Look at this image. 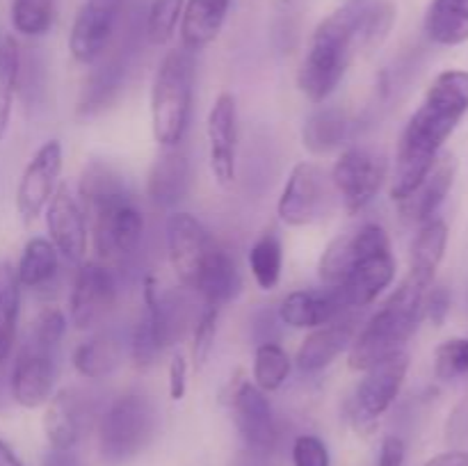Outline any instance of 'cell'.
<instances>
[{"instance_id":"1","label":"cell","mask_w":468,"mask_h":466,"mask_svg":"<svg viewBox=\"0 0 468 466\" xmlns=\"http://www.w3.org/2000/svg\"><path fill=\"white\" fill-rule=\"evenodd\" d=\"M466 114L468 71L451 69L439 73L398 140L391 178L393 201L405 199L419 187Z\"/></svg>"},{"instance_id":"2","label":"cell","mask_w":468,"mask_h":466,"mask_svg":"<svg viewBox=\"0 0 468 466\" xmlns=\"http://www.w3.org/2000/svg\"><path fill=\"white\" fill-rule=\"evenodd\" d=\"M318 277L341 292L347 309L373 304L396 279L391 238L375 222L341 233L320 256Z\"/></svg>"},{"instance_id":"3","label":"cell","mask_w":468,"mask_h":466,"mask_svg":"<svg viewBox=\"0 0 468 466\" xmlns=\"http://www.w3.org/2000/svg\"><path fill=\"white\" fill-rule=\"evenodd\" d=\"M373 0H350L324 16L314 30L297 71V87L320 105L341 85L352 59L368 50V9Z\"/></svg>"},{"instance_id":"4","label":"cell","mask_w":468,"mask_h":466,"mask_svg":"<svg viewBox=\"0 0 468 466\" xmlns=\"http://www.w3.org/2000/svg\"><path fill=\"white\" fill-rule=\"evenodd\" d=\"M428 291L430 288L411 279L410 274L402 279L400 286L387 297V302L375 311L373 318L364 324V329L352 341L350 356H347L352 370L364 373L384 356L405 350L410 338L419 329L420 318H423Z\"/></svg>"},{"instance_id":"5","label":"cell","mask_w":468,"mask_h":466,"mask_svg":"<svg viewBox=\"0 0 468 466\" xmlns=\"http://www.w3.org/2000/svg\"><path fill=\"white\" fill-rule=\"evenodd\" d=\"M195 99V53L174 48L160 62L151 85V128L163 149L178 146L186 137Z\"/></svg>"},{"instance_id":"6","label":"cell","mask_w":468,"mask_h":466,"mask_svg":"<svg viewBox=\"0 0 468 466\" xmlns=\"http://www.w3.org/2000/svg\"><path fill=\"white\" fill-rule=\"evenodd\" d=\"M155 409L142 393H126L117 397L101 418V455L112 464L140 455L155 434Z\"/></svg>"},{"instance_id":"7","label":"cell","mask_w":468,"mask_h":466,"mask_svg":"<svg viewBox=\"0 0 468 466\" xmlns=\"http://www.w3.org/2000/svg\"><path fill=\"white\" fill-rule=\"evenodd\" d=\"M364 373L352 402V423L361 434L370 432L375 420L382 418L400 396L402 384L410 373V355L407 350L393 352Z\"/></svg>"},{"instance_id":"8","label":"cell","mask_w":468,"mask_h":466,"mask_svg":"<svg viewBox=\"0 0 468 466\" xmlns=\"http://www.w3.org/2000/svg\"><path fill=\"white\" fill-rule=\"evenodd\" d=\"M227 402L231 405L233 420L245 446L256 455H270L277 446V423L268 393L261 391L254 382L245 379L242 370H238L229 382Z\"/></svg>"},{"instance_id":"9","label":"cell","mask_w":468,"mask_h":466,"mask_svg":"<svg viewBox=\"0 0 468 466\" xmlns=\"http://www.w3.org/2000/svg\"><path fill=\"white\" fill-rule=\"evenodd\" d=\"M85 217L91 222V238L101 256L126 259L135 254L144 233V217L133 204V195L94 206L85 210Z\"/></svg>"},{"instance_id":"10","label":"cell","mask_w":468,"mask_h":466,"mask_svg":"<svg viewBox=\"0 0 468 466\" xmlns=\"http://www.w3.org/2000/svg\"><path fill=\"white\" fill-rule=\"evenodd\" d=\"M387 172V160L382 155L366 146H350L334 163L329 181L347 213H359L382 190Z\"/></svg>"},{"instance_id":"11","label":"cell","mask_w":468,"mask_h":466,"mask_svg":"<svg viewBox=\"0 0 468 466\" xmlns=\"http://www.w3.org/2000/svg\"><path fill=\"white\" fill-rule=\"evenodd\" d=\"M332 204V181L311 160L297 163L279 196V219L288 227H309L323 217Z\"/></svg>"},{"instance_id":"12","label":"cell","mask_w":468,"mask_h":466,"mask_svg":"<svg viewBox=\"0 0 468 466\" xmlns=\"http://www.w3.org/2000/svg\"><path fill=\"white\" fill-rule=\"evenodd\" d=\"M208 228L190 213H174L167 219V256L174 274L186 288L195 291L206 265L218 251Z\"/></svg>"},{"instance_id":"13","label":"cell","mask_w":468,"mask_h":466,"mask_svg":"<svg viewBox=\"0 0 468 466\" xmlns=\"http://www.w3.org/2000/svg\"><path fill=\"white\" fill-rule=\"evenodd\" d=\"M58 350L39 345L27 338L23 350L14 361L9 391L16 405L26 409L46 405L53 396L55 377H58Z\"/></svg>"},{"instance_id":"14","label":"cell","mask_w":468,"mask_h":466,"mask_svg":"<svg viewBox=\"0 0 468 466\" xmlns=\"http://www.w3.org/2000/svg\"><path fill=\"white\" fill-rule=\"evenodd\" d=\"M123 0H85L69 32V50L78 64H96L103 58L117 27Z\"/></svg>"},{"instance_id":"15","label":"cell","mask_w":468,"mask_h":466,"mask_svg":"<svg viewBox=\"0 0 468 466\" xmlns=\"http://www.w3.org/2000/svg\"><path fill=\"white\" fill-rule=\"evenodd\" d=\"M117 302V279L105 265L87 260L80 265L69 297V318L80 332L96 327Z\"/></svg>"},{"instance_id":"16","label":"cell","mask_w":468,"mask_h":466,"mask_svg":"<svg viewBox=\"0 0 468 466\" xmlns=\"http://www.w3.org/2000/svg\"><path fill=\"white\" fill-rule=\"evenodd\" d=\"M59 174H62V144L58 140L44 142L23 169L16 187V210L23 222L32 224L48 206L50 196L58 190Z\"/></svg>"},{"instance_id":"17","label":"cell","mask_w":468,"mask_h":466,"mask_svg":"<svg viewBox=\"0 0 468 466\" xmlns=\"http://www.w3.org/2000/svg\"><path fill=\"white\" fill-rule=\"evenodd\" d=\"M144 306L146 309L133 329L131 341V355L137 368H149L151 364H155V359L163 355L165 347L172 345L176 336L174 311L169 309V302L160 300L154 277L144 279Z\"/></svg>"},{"instance_id":"18","label":"cell","mask_w":468,"mask_h":466,"mask_svg":"<svg viewBox=\"0 0 468 466\" xmlns=\"http://www.w3.org/2000/svg\"><path fill=\"white\" fill-rule=\"evenodd\" d=\"M208 137V160L215 181L222 187L236 183V149H238V108L236 99L229 91L215 99L206 122Z\"/></svg>"},{"instance_id":"19","label":"cell","mask_w":468,"mask_h":466,"mask_svg":"<svg viewBox=\"0 0 468 466\" xmlns=\"http://www.w3.org/2000/svg\"><path fill=\"white\" fill-rule=\"evenodd\" d=\"M46 228L58 254L69 263H82L87 251V217L69 185H58L46 206Z\"/></svg>"},{"instance_id":"20","label":"cell","mask_w":468,"mask_h":466,"mask_svg":"<svg viewBox=\"0 0 468 466\" xmlns=\"http://www.w3.org/2000/svg\"><path fill=\"white\" fill-rule=\"evenodd\" d=\"M356 336V320L343 313L341 318L311 329L309 336L302 341L297 350V368L302 373H318L332 365L346 350H350Z\"/></svg>"},{"instance_id":"21","label":"cell","mask_w":468,"mask_h":466,"mask_svg":"<svg viewBox=\"0 0 468 466\" xmlns=\"http://www.w3.org/2000/svg\"><path fill=\"white\" fill-rule=\"evenodd\" d=\"M455 172L457 163L451 154H441L437 158V163L432 164V169L428 172V176L419 183L414 192L405 199L396 201L398 210H400L402 219L414 224H423L428 219H432L437 215L439 206L446 201V196L451 195L452 183H455Z\"/></svg>"},{"instance_id":"22","label":"cell","mask_w":468,"mask_h":466,"mask_svg":"<svg viewBox=\"0 0 468 466\" xmlns=\"http://www.w3.org/2000/svg\"><path fill=\"white\" fill-rule=\"evenodd\" d=\"M347 313L341 292L336 288H318V291H295L279 306V318L292 329H315Z\"/></svg>"},{"instance_id":"23","label":"cell","mask_w":468,"mask_h":466,"mask_svg":"<svg viewBox=\"0 0 468 466\" xmlns=\"http://www.w3.org/2000/svg\"><path fill=\"white\" fill-rule=\"evenodd\" d=\"M190 190V160L178 146L165 149L149 172L146 192L158 206H174Z\"/></svg>"},{"instance_id":"24","label":"cell","mask_w":468,"mask_h":466,"mask_svg":"<svg viewBox=\"0 0 468 466\" xmlns=\"http://www.w3.org/2000/svg\"><path fill=\"white\" fill-rule=\"evenodd\" d=\"M231 9V0H186L181 16L183 48L201 50L218 39Z\"/></svg>"},{"instance_id":"25","label":"cell","mask_w":468,"mask_h":466,"mask_svg":"<svg viewBox=\"0 0 468 466\" xmlns=\"http://www.w3.org/2000/svg\"><path fill=\"white\" fill-rule=\"evenodd\" d=\"M123 80H126V62L122 58H110L91 69L76 105L78 117L94 119L105 112L117 101Z\"/></svg>"},{"instance_id":"26","label":"cell","mask_w":468,"mask_h":466,"mask_svg":"<svg viewBox=\"0 0 468 466\" xmlns=\"http://www.w3.org/2000/svg\"><path fill=\"white\" fill-rule=\"evenodd\" d=\"M448 249V224L443 219L432 217L420 224V231L416 233L414 245H411L410 259V277L423 283L425 288H432L437 270L441 265Z\"/></svg>"},{"instance_id":"27","label":"cell","mask_w":468,"mask_h":466,"mask_svg":"<svg viewBox=\"0 0 468 466\" xmlns=\"http://www.w3.org/2000/svg\"><path fill=\"white\" fill-rule=\"evenodd\" d=\"M82 432V405L76 393L59 391L44 411V434L50 450H73Z\"/></svg>"},{"instance_id":"28","label":"cell","mask_w":468,"mask_h":466,"mask_svg":"<svg viewBox=\"0 0 468 466\" xmlns=\"http://www.w3.org/2000/svg\"><path fill=\"white\" fill-rule=\"evenodd\" d=\"M350 131V119L341 108L323 105L306 117L302 126V144L314 155H324L338 149Z\"/></svg>"},{"instance_id":"29","label":"cell","mask_w":468,"mask_h":466,"mask_svg":"<svg viewBox=\"0 0 468 466\" xmlns=\"http://www.w3.org/2000/svg\"><path fill=\"white\" fill-rule=\"evenodd\" d=\"M240 286L242 281L236 260H233V256L227 249L218 247V251H215L213 259L206 265L195 291L204 297L206 304L219 309V306L229 304L233 297H238Z\"/></svg>"},{"instance_id":"30","label":"cell","mask_w":468,"mask_h":466,"mask_svg":"<svg viewBox=\"0 0 468 466\" xmlns=\"http://www.w3.org/2000/svg\"><path fill=\"white\" fill-rule=\"evenodd\" d=\"M425 35L439 46L468 41V0H432L425 14Z\"/></svg>"},{"instance_id":"31","label":"cell","mask_w":468,"mask_h":466,"mask_svg":"<svg viewBox=\"0 0 468 466\" xmlns=\"http://www.w3.org/2000/svg\"><path fill=\"white\" fill-rule=\"evenodd\" d=\"M122 343L110 334H99L80 343L73 352V368L87 379L108 377L122 364Z\"/></svg>"},{"instance_id":"32","label":"cell","mask_w":468,"mask_h":466,"mask_svg":"<svg viewBox=\"0 0 468 466\" xmlns=\"http://www.w3.org/2000/svg\"><path fill=\"white\" fill-rule=\"evenodd\" d=\"M58 268L59 254L53 242L46 240V238H32L23 247L21 260L16 265L18 283H21V288H30V291L44 288L58 274Z\"/></svg>"},{"instance_id":"33","label":"cell","mask_w":468,"mask_h":466,"mask_svg":"<svg viewBox=\"0 0 468 466\" xmlns=\"http://www.w3.org/2000/svg\"><path fill=\"white\" fill-rule=\"evenodd\" d=\"M21 283H18L16 268L7 260L0 263V364L12 355L16 341L18 311H21Z\"/></svg>"},{"instance_id":"34","label":"cell","mask_w":468,"mask_h":466,"mask_svg":"<svg viewBox=\"0 0 468 466\" xmlns=\"http://www.w3.org/2000/svg\"><path fill=\"white\" fill-rule=\"evenodd\" d=\"M283 247L277 231H265L250 249V270L261 291H272L282 279Z\"/></svg>"},{"instance_id":"35","label":"cell","mask_w":468,"mask_h":466,"mask_svg":"<svg viewBox=\"0 0 468 466\" xmlns=\"http://www.w3.org/2000/svg\"><path fill=\"white\" fill-rule=\"evenodd\" d=\"M21 48L12 35H5L0 46V142L7 135L9 119H12L14 96L21 80Z\"/></svg>"},{"instance_id":"36","label":"cell","mask_w":468,"mask_h":466,"mask_svg":"<svg viewBox=\"0 0 468 466\" xmlns=\"http://www.w3.org/2000/svg\"><path fill=\"white\" fill-rule=\"evenodd\" d=\"M291 356L279 343H261L254 355V384L263 393L277 391L291 375Z\"/></svg>"},{"instance_id":"37","label":"cell","mask_w":468,"mask_h":466,"mask_svg":"<svg viewBox=\"0 0 468 466\" xmlns=\"http://www.w3.org/2000/svg\"><path fill=\"white\" fill-rule=\"evenodd\" d=\"M9 18L18 35L44 37L55 23V0H12Z\"/></svg>"},{"instance_id":"38","label":"cell","mask_w":468,"mask_h":466,"mask_svg":"<svg viewBox=\"0 0 468 466\" xmlns=\"http://www.w3.org/2000/svg\"><path fill=\"white\" fill-rule=\"evenodd\" d=\"M183 7L186 0H151L149 14H146V37L154 46H165L176 35L181 26Z\"/></svg>"},{"instance_id":"39","label":"cell","mask_w":468,"mask_h":466,"mask_svg":"<svg viewBox=\"0 0 468 466\" xmlns=\"http://www.w3.org/2000/svg\"><path fill=\"white\" fill-rule=\"evenodd\" d=\"M468 373V338H448L434 352V375L441 382H452Z\"/></svg>"},{"instance_id":"40","label":"cell","mask_w":468,"mask_h":466,"mask_svg":"<svg viewBox=\"0 0 468 466\" xmlns=\"http://www.w3.org/2000/svg\"><path fill=\"white\" fill-rule=\"evenodd\" d=\"M64 334H67V315H64L62 309H58V306H46V309H41L39 313H37V318L32 320L30 336L27 338L39 343V345L58 350Z\"/></svg>"},{"instance_id":"41","label":"cell","mask_w":468,"mask_h":466,"mask_svg":"<svg viewBox=\"0 0 468 466\" xmlns=\"http://www.w3.org/2000/svg\"><path fill=\"white\" fill-rule=\"evenodd\" d=\"M218 318L219 309L208 306L201 313V318L197 320L195 338H192V361H195V368H204L206 361L210 359V352L215 347V336H218Z\"/></svg>"},{"instance_id":"42","label":"cell","mask_w":468,"mask_h":466,"mask_svg":"<svg viewBox=\"0 0 468 466\" xmlns=\"http://www.w3.org/2000/svg\"><path fill=\"white\" fill-rule=\"evenodd\" d=\"M292 466H329V450L315 434H302L292 443Z\"/></svg>"},{"instance_id":"43","label":"cell","mask_w":468,"mask_h":466,"mask_svg":"<svg viewBox=\"0 0 468 466\" xmlns=\"http://www.w3.org/2000/svg\"><path fill=\"white\" fill-rule=\"evenodd\" d=\"M448 311H451V292H448V288L443 286L430 288L428 295H425L423 315H428V320L434 324V327H441Z\"/></svg>"},{"instance_id":"44","label":"cell","mask_w":468,"mask_h":466,"mask_svg":"<svg viewBox=\"0 0 468 466\" xmlns=\"http://www.w3.org/2000/svg\"><path fill=\"white\" fill-rule=\"evenodd\" d=\"M187 391V361L183 355H174L169 364V397L183 400Z\"/></svg>"},{"instance_id":"45","label":"cell","mask_w":468,"mask_h":466,"mask_svg":"<svg viewBox=\"0 0 468 466\" xmlns=\"http://www.w3.org/2000/svg\"><path fill=\"white\" fill-rule=\"evenodd\" d=\"M405 455H407L405 441H402L400 437H396V434H391V437H387L382 441L378 466H402Z\"/></svg>"},{"instance_id":"46","label":"cell","mask_w":468,"mask_h":466,"mask_svg":"<svg viewBox=\"0 0 468 466\" xmlns=\"http://www.w3.org/2000/svg\"><path fill=\"white\" fill-rule=\"evenodd\" d=\"M425 466H468V452H460V450L441 452V455L425 461Z\"/></svg>"},{"instance_id":"47","label":"cell","mask_w":468,"mask_h":466,"mask_svg":"<svg viewBox=\"0 0 468 466\" xmlns=\"http://www.w3.org/2000/svg\"><path fill=\"white\" fill-rule=\"evenodd\" d=\"M41 466H82L80 460L71 450H50L44 457Z\"/></svg>"},{"instance_id":"48","label":"cell","mask_w":468,"mask_h":466,"mask_svg":"<svg viewBox=\"0 0 468 466\" xmlns=\"http://www.w3.org/2000/svg\"><path fill=\"white\" fill-rule=\"evenodd\" d=\"M0 466H23L18 455L9 448V443L5 439H0Z\"/></svg>"},{"instance_id":"49","label":"cell","mask_w":468,"mask_h":466,"mask_svg":"<svg viewBox=\"0 0 468 466\" xmlns=\"http://www.w3.org/2000/svg\"><path fill=\"white\" fill-rule=\"evenodd\" d=\"M3 39H5V32L0 30V46H3Z\"/></svg>"}]
</instances>
